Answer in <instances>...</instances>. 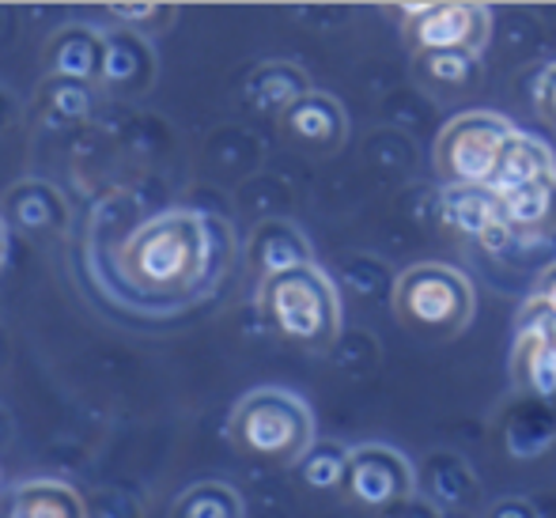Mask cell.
<instances>
[{
  "instance_id": "6da1fadb",
  "label": "cell",
  "mask_w": 556,
  "mask_h": 518,
  "mask_svg": "<svg viewBox=\"0 0 556 518\" xmlns=\"http://www.w3.org/2000/svg\"><path fill=\"white\" fill-rule=\"evenodd\" d=\"M235 257V231L220 216L167 209L132 227L111 250L106 292L140 314H175L201 303Z\"/></svg>"
},
{
  "instance_id": "7a4b0ae2",
  "label": "cell",
  "mask_w": 556,
  "mask_h": 518,
  "mask_svg": "<svg viewBox=\"0 0 556 518\" xmlns=\"http://www.w3.org/2000/svg\"><path fill=\"white\" fill-rule=\"evenodd\" d=\"M257 311L295 349L326 352L341 337V295L318 262L265 277L257 285Z\"/></svg>"
},
{
  "instance_id": "3957f363",
  "label": "cell",
  "mask_w": 556,
  "mask_h": 518,
  "mask_svg": "<svg viewBox=\"0 0 556 518\" xmlns=\"http://www.w3.org/2000/svg\"><path fill=\"white\" fill-rule=\"evenodd\" d=\"M227 439L250 458L273 466H295L315 443V413L303 397L280 387H257L231 409Z\"/></svg>"
},
{
  "instance_id": "277c9868",
  "label": "cell",
  "mask_w": 556,
  "mask_h": 518,
  "mask_svg": "<svg viewBox=\"0 0 556 518\" xmlns=\"http://www.w3.org/2000/svg\"><path fill=\"white\" fill-rule=\"evenodd\" d=\"M394 318L409 333L454 341L469 329L477 314V292L462 269L446 262H417L394 280Z\"/></svg>"
},
{
  "instance_id": "5b68a950",
  "label": "cell",
  "mask_w": 556,
  "mask_h": 518,
  "mask_svg": "<svg viewBox=\"0 0 556 518\" xmlns=\"http://www.w3.org/2000/svg\"><path fill=\"white\" fill-rule=\"evenodd\" d=\"M511 117L496 110H462L440 129L432 148V167L443 186H489L507 137Z\"/></svg>"
},
{
  "instance_id": "8992f818",
  "label": "cell",
  "mask_w": 556,
  "mask_h": 518,
  "mask_svg": "<svg viewBox=\"0 0 556 518\" xmlns=\"http://www.w3.org/2000/svg\"><path fill=\"white\" fill-rule=\"evenodd\" d=\"M489 38L492 8L481 0L402 8V42L413 58H428V53H473V58H481Z\"/></svg>"
},
{
  "instance_id": "52a82bcc",
  "label": "cell",
  "mask_w": 556,
  "mask_h": 518,
  "mask_svg": "<svg viewBox=\"0 0 556 518\" xmlns=\"http://www.w3.org/2000/svg\"><path fill=\"white\" fill-rule=\"evenodd\" d=\"M344 500L364 511L382 515L394 507L397 500L417 492V469L402 451L387 443H359L349 446V469H344L341 484Z\"/></svg>"
},
{
  "instance_id": "ba28073f",
  "label": "cell",
  "mask_w": 556,
  "mask_h": 518,
  "mask_svg": "<svg viewBox=\"0 0 556 518\" xmlns=\"http://www.w3.org/2000/svg\"><path fill=\"white\" fill-rule=\"evenodd\" d=\"M515 329H519L511 349L515 390L542 405H556V311L527 300Z\"/></svg>"
},
{
  "instance_id": "9c48e42d",
  "label": "cell",
  "mask_w": 556,
  "mask_h": 518,
  "mask_svg": "<svg viewBox=\"0 0 556 518\" xmlns=\"http://www.w3.org/2000/svg\"><path fill=\"white\" fill-rule=\"evenodd\" d=\"M440 224L462 239H477L489 250L515 247L500 224V201L489 186H443L440 190Z\"/></svg>"
},
{
  "instance_id": "30bf717a",
  "label": "cell",
  "mask_w": 556,
  "mask_h": 518,
  "mask_svg": "<svg viewBox=\"0 0 556 518\" xmlns=\"http://www.w3.org/2000/svg\"><path fill=\"white\" fill-rule=\"evenodd\" d=\"M280 129L295 148L311 155H337L349 140V114L326 91H307L280 114Z\"/></svg>"
},
{
  "instance_id": "8fae6325",
  "label": "cell",
  "mask_w": 556,
  "mask_h": 518,
  "mask_svg": "<svg viewBox=\"0 0 556 518\" xmlns=\"http://www.w3.org/2000/svg\"><path fill=\"white\" fill-rule=\"evenodd\" d=\"M500 224L511 235V242L534 247V242L556 239V175L527 182L511 193H496Z\"/></svg>"
},
{
  "instance_id": "7c38bea8",
  "label": "cell",
  "mask_w": 556,
  "mask_h": 518,
  "mask_svg": "<svg viewBox=\"0 0 556 518\" xmlns=\"http://www.w3.org/2000/svg\"><path fill=\"white\" fill-rule=\"evenodd\" d=\"M155 80V58L148 42L132 30H106L103 35V68H99V88L114 96H140Z\"/></svg>"
},
{
  "instance_id": "4fadbf2b",
  "label": "cell",
  "mask_w": 556,
  "mask_h": 518,
  "mask_svg": "<svg viewBox=\"0 0 556 518\" xmlns=\"http://www.w3.org/2000/svg\"><path fill=\"white\" fill-rule=\"evenodd\" d=\"M247 262L257 277H277V273L300 269L315 262L307 235L288 219H262L247 239Z\"/></svg>"
},
{
  "instance_id": "5bb4252c",
  "label": "cell",
  "mask_w": 556,
  "mask_h": 518,
  "mask_svg": "<svg viewBox=\"0 0 556 518\" xmlns=\"http://www.w3.org/2000/svg\"><path fill=\"white\" fill-rule=\"evenodd\" d=\"M477 473L466 466V458L451 451H432L417 469V496L428 500L440 515L466 511L477 504Z\"/></svg>"
},
{
  "instance_id": "9a60e30c",
  "label": "cell",
  "mask_w": 556,
  "mask_h": 518,
  "mask_svg": "<svg viewBox=\"0 0 556 518\" xmlns=\"http://www.w3.org/2000/svg\"><path fill=\"white\" fill-rule=\"evenodd\" d=\"M99 68H103V35L96 27H65L46 46V73L58 80H76L99 88Z\"/></svg>"
},
{
  "instance_id": "2e32d148",
  "label": "cell",
  "mask_w": 556,
  "mask_h": 518,
  "mask_svg": "<svg viewBox=\"0 0 556 518\" xmlns=\"http://www.w3.org/2000/svg\"><path fill=\"white\" fill-rule=\"evenodd\" d=\"M12 227L27 235H58L61 227L68 224V205L50 182H38V178H27V182L12 186L4 198V216Z\"/></svg>"
},
{
  "instance_id": "e0dca14e",
  "label": "cell",
  "mask_w": 556,
  "mask_h": 518,
  "mask_svg": "<svg viewBox=\"0 0 556 518\" xmlns=\"http://www.w3.org/2000/svg\"><path fill=\"white\" fill-rule=\"evenodd\" d=\"M545 175H556V155L545 140L530 137V132H519L515 129L507 137L504 152L496 160V170L489 178V190L492 193H511L527 182H538Z\"/></svg>"
},
{
  "instance_id": "ac0fdd59",
  "label": "cell",
  "mask_w": 556,
  "mask_h": 518,
  "mask_svg": "<svg viewBox=\"0 0 556 518\" xmlns=\"http://www.w3.org/2000/svg\"><path fill=\"white\" fill-rule=\"evenodd\" d=\"M311 88V76L292 61H262L254 73L247 76V99L265 114H285L292 103H300Z\"/></svg>"
},
{
  "instance_id": "d6986e66",
  "label": "cell",
  "mask_w": 556,
  "mask_h": 518,
  "mask_svg": "<svg viewBox=\"0 0 556 518\" xmlns=\"http://www.w3.org/2000/svg\"><path fill=\"white\" fill-rule=\"evenodd\" d=\"M96 110V88L76 80H58L46 76V84L35 96V122L46 129H73V125L88 122Z\"/></svg>"
},
{
  "instance_id": "ffe728a7",
  "label": "cell",
  "mask_w": 556,
  "mask_h": 518,
  "mask_svg": "<svg viewBox=\"0 0 556 518\" xmlns=\"http://www.w3.org/2000/svg\"><path fill=\"white\" fill-rule=\"evenodd\" d=\"M8 518H88V507L73 484L27 481L8 500Z\"/></svg>"
},
{
  "instance_id": "44dd1931",
  "label": "cell",
  "mask_w": 556,
  "mask_h": 518,
  "mask_svg": "<svg viewBox=\"0 0 556 518\" xmlns=\"http://www.w3.org/2000/svg\"><path fill=\"white\" fill-rule=\"evenodd\" d=\"M300 481L315 492H341L344 484V469H349V446L337 443V439H315L307 446L300 462Z\"/></svg>"
},
{
  "instance_id": "7402d4cb",
  "label": "cell",
  "mask_w": 556,
  "mask_h": 518,
  "mask_svg": "<svg viewBox=\"0 0 556 518\" xmlns=\"http://www.w3.org/2000/svg\"><path fill=\"white\" fill-rule=\"evenodd\" d=\"M413 61H417L420 80L446 91H466L481 76V58H473V53H428V58Z\"/></svg>"
},
{
  "instance_id": "603a6c76",
  "label": "cell",
  "mask_w": 556,
  "mask_h": 518,
  "mask_svg": "<svg viewBox=\"0 0 556 518\" xmlns=\"http://www.w3.org/2000/svg\"><path fill=\"white\" fill-rule=\"evenodd\" d=\"M175 518H242V500L220 481H201L175 504Z\"/></svg>"
},
{
  "instance_id": "cb8c5ba5",
  "label": "cell",
  "mask_w": 556,
  "mask_h": 518,
  "mask_svg": "<svg viewBox=\"0 0 556 518\" xmlns=\"http://www.w3.org/2000/svg\"><path fill=\"white\" fill-rule=\"evenodd\" d=\"M106 12H111L117 23H125L122 30H132V35L144 38L148 30H167V23L178 15V8L175 4H155V0H148V4H111Z\"/></svg>"
},
{
  "instance_id": "d4e9b609",
  "label": "cell",
  "mask_w": 556,
  "mask_h": 518,
  "mask_svg": "<svg viewBox=\"0 0 556 518\" xmlns=\"http://www.w3.org/2000/svg\"><path fill=\"white\" fill-rule=\"evenodd\" d=\"M534 99H538V110H542L545 122L556 125V61L542 68V76H538V88H534Z\"/></svg>"
},
{
  "instance_id": "484cf974",
  "label": "cell",
  "mask_w": 556,
  "mask_h": 518,
  "mask_svg": "<svg viewBox=\"0 0 556 518\" xmlns=\"http://www.w3.org/2000/svg\"><path fill=\"white\" fill-rule=\"evenodd\" d=\"M379 518H446V515H440L432 504H428V500H420L417 492H413V496L397 500L394 507H387Z\"/></svg>"
},
{
  "instance_id": "4316f807",
  "label": "cell",
  "mask_w": 556,
  "mask_h": 518,
  "mask_svg": "<svg viewBox=\"0 0 556 518\" xmlns=\"http://www.w3.org/2000/svg\"><path fill=\"white\" fill-rule=\"evenodd\" d=\"M484 518H538V507L530 504V500L507 496V500H496V504L484 511Z\"/></svg>"
},
{
  "instance_id": "83f0119b",
  "label": "cell",
  "mask_w": 556,
  "mask_h": 518,
  "mask_svg": "<svg viewBox=\"0 0 556 518\" xmlns=\"http://www.w3.org/2000/svg\"><path fill=\"white\" fill-rule=\"evenodd\" d=\"M530 300H538L542 307H549L556 311V265H549V269L538 277V285H534V295Z\"/></svg>"
},
{
  "instance_id": "f1b7e54d",
  "label": "cell",
  "mask_w": 556,
  "mask_h": 518,
  "mask_svg": "<svg viewBox=\"0 0 556 518\" xmlns=\"http://www.w3.org/2000/svg\"><path fill=\"white\" fill-rule=\"evenodd\" d=\"M4 254H8V231H4V219H0V269H4Z\"/></svg>"
}]
</instances>
